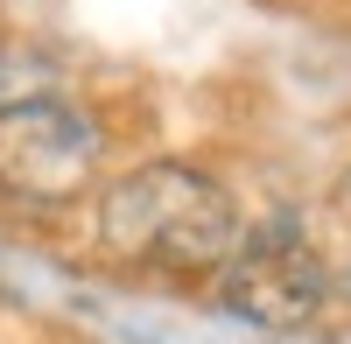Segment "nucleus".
<instances>
[{
    "label": "nucleus",
    "instance_id": "1",
    "mask_svg": "<svg viewBox=\"0 0 351 344\" xmlns=\"http://www.w3.org/2000/svg\"><path fill=\"white\" fill-rule=\"evenodd\" d=\"M239 232H246V218L232 204V190L211 169L176 162V155L120 169L92 204L99 253L134 274H176V281L218 274L225 253L239 246Z\"/></svg>",
    "mask_w": 351,
    "mask_h": 344
},
{
    "label": "nucleus",
    "instance_id": "3",
    "mask_svg": "<svg viewBox=\"0 0 351 344\" xmlns=\"http://www.w3.org/2000/svg\"><path fill=\"white\" fill-rule=\"evenodd\" d=\"M106 134L64 92L0 99V197L21 211H64L99 183Z\"/></svg>",
    "mask_w": 351,
    "mask_h": 344
},
{
    "label": "nucleus",
    "instance_id": "4",
    "mask_svg": "<svg viewBox=\"0 0 351 344\" xmlns=\"http://www.w3.org/2000/svg\"><path fill=\"white\" fill-rule=\"evenodd\" d=\"M0 71H8V56H0Z\"/></svg>",
    "mask_w": 351,
    "mask_h": 344
},
{
    "label": "nucleus",
    "instance_id": "2",
    "mask_svg": "<svg viewBox=\"0 0 351 344\" xmlns=\"http://www.w3.org/2000/svg\"><path fill=\"white\" fill-rule=\"evenodd\" d=\"M211 281H218L225 317H239V323L267 330V337H302V330H316V323H324V309H330V288H337L330 260L316 253V239H309L288 211L253 218Z\"/></svg>",
    "mask_w": 351,
    "mask_h": 344
}]
</instances>
